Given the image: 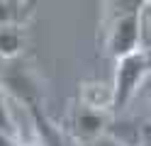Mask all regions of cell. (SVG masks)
Here are the masks:
<instances>
[{
	"label": "cell",
	"mask_w": 151,
	"mask_h": 146,
	"mask_svg": "<svg viewBox=\"0 0 151 146\" xmlns=\"http://www.w3.org/2000/svg\"><path fill=\"white\" fill-rule=\"evenodd\" d=\"M139 5L141 3H117L119 10H115L112 17L107 19L105 51L115 61L141 51V46H139V22H137Z\"/></svg>",
	"instance_id": "6da1fadb"
},
{
	"label": "cell",
	"mask_w": 151,
	"mask_h": 146,
	"mask_svg": "<svg viewBox=\"0 0 151 146\" xmlns=\"http://www.w3.org/2000/svg\"><path fill=\"white\" fill-rule=\"evenodd\" d=\"M149 76L146 58L141 51L124 56L115 61V78H112V110H122L127 107L134 95L139 93V85L144 83V78Z\"/></svg>",
	"instance_id": "7a4b0ae2"
},
{
	"label": "cell",
	"mask_w": 151,
	"mask_h": 146,
	"mask_svg": "<svg viewBox=\"0 0 151 146\" xmlns=\"http://www.w3.org/2000/svg\"><path fill=\"white\" fill-rule=\"evenodd\" d=\"M24 107H27V112H29V117H32L34 134H37L39 146H81L68 134V129H66L63 124L54 122L51 117L44 112L42 97H32V100H27Z\"/></svg>",
	"instance_id": "3957f363"
},
{
	"label": "cell",
	"mask_w": 151,
	"mask_h": 146,
	"mask_svg": "<svg viewBox=\"0 0 151 146\" xmlns=\"http://www.w3.org/2000/svg\"><path fill=\"white\" fill-rule=\"evenodd\" d=\"M107 124L110 122H107V117L102 112H93L88 107L78 105L71 112V119H68V127H66V129H68V134L81 146H90V144H95L100 136H105Z\"/></svg>",
	"instance_id": "277c9868"
},
{
	"label": "cell",
	"mask_w": 151,
	"mask_h": 146,
	"mask_svg": "<svg viewBox=\"0 0 151 146\" xmlns=\"http://www.w3.org/2000/svg\"><path fill=\"white\" fill-rule=\"evenodd\" d=\"M78 88H81L78 95H81L83 107H88L93 112H102V114L112 110V85L102 83V81H86Z\"/></svg>",
	"instance_id": "5b68a950"
},
{
	"label": "cell",
	"mask_w": 151,
	"mask_h": 146,
	"mask_svg": "<svg viewBox=\"0 0 151 146\" xmlns=\"http://www.w3.org/2000/svg\"><path fill=\"white\" fill-rule=\"evenodd\" d=\"M24 49V27L15 24H0V58L12 61Z\"/></svg>",
	"instance_id": "8992f818"
},
{
	"label": "cell",
	"mask_w": 151,
	"mask_h": 146,
	"mask_svg": "<svg viewBox=\"0 0 151 146\" xmlns=\"http://www.w3.org/2000/svg\"><path fill=\"white\" fill-rule=\"evenodd\" d=\"M34 3H17V0H0V24L24 27L34 12Z\"/></svg>",
	"instance_id": "52a82bcc"
},
{
	"label": "cell",
	"mask_w": 151,
	"mask_h": 146,
	"mask_svg": "<svg viewBox=\"0 0 151 146\" xmlns=\"http://www.w3.org/2000/svg\"><path fill=\"white\" fill-rule=\"evenodd\" d=\"M137 22H139V46L141 51H149L151 49V0L139 5Z\"/></svg>",
	"instance_id": "ba28073f"
},
{
	"label": "cell",
	"mask_w": 151,
	"mask_h": 146,
	"mask_svg": "<svg viewBox=\"0 0 151 146\" xmlns=\"http://www.w3.org/2000/svg\"><path fill=\"white\" fill-rule=\"evenodd\" d=\"M0 134H7V136H15L17 139V129H15L12 114H10V110H7V102H5L3 95H0Z\"/></svg>",
	"instance_id": "9c48e42d"
},
{
	"label": "cell",
	"mask_w": 151,
	"mask_h": 146,
	"mask_svg": "<svg viewBox=\"0 0 151 146\" xmlns=\"http://www.w3.org/2000/svg\"><path fill=\"white\" fill-rule=\"evenodd\" d=\"M90 146H122V144H117V141H112L110 136H100V139H98L95 144H90Z\"/></svg>",
	"instance_id": "30bf717a"
},
{
	"label": "cell",
	"mask_w": 151,
	"mask_h": 146,
	"mask_svg": "<svg viewBox=\"0 0 151 146\" xmlns=\"http://www.w3.org/2000/svg\"><path fill=\"white\" fill-rule=\"evenodd\" d=\"M0 146H20L15 136H7V134H0Z\"/></svg>",
	"instance_id": "8fae6325"
},
{
	"label": "cell",
	"mask_w": 151,
	"mask_h": 146,
	"mask_svg": "<svg viewBox=\"0 0 151 146\" xmlns=\"http://www.w3.org/2000/svg\"><path fill=\"white\" fill-rule=\"evenodd\" d=\"M3 78H5V61L0 58V95H3Z\"/></svg>",
	"instance_id": "7c38bea8"
},
{
	"label": "cell",
	"mask_w": 151,
	"mask_h": 146,
	"mask_svg": "<svg viewBox=\"0 0 151 146\" xmlns=\"http://www.w3.org/2000/svg\"><path fill=\"white\" fill-rule=\"evenodd\" d=\"M141 54H144V58H146V68H149V73H151V49H149V51H141Z\"/></svg>",
	"instance_id": "4fadbf2b"
}]
</instances>
